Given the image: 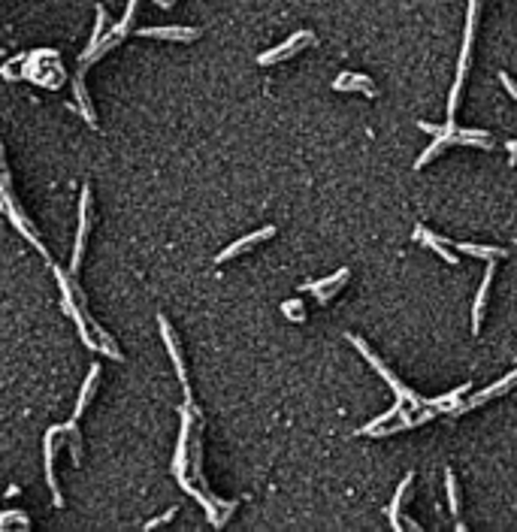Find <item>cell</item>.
<instances>
[{"label":"cell","instance_id":"cell-8","mask_svg":"<svg viewBox=\"0 0 517 532\" xmlns=\"http://www.w3.org/2000/svg\"><path fill=\"white\" fill-rule=\"evenodd\" d=\"M188 445H191V411H185V418H182V438H179L176 460H173V469H176V475H185V466H188Z\"/></svg>","mask_w":517,"mask_h":532},{"label":"cell","instance_id":"cell-13","mask_svg":"<svg viewBox=\"0 0 517 532\" xmlns=\"http://www.w3.org/2000/svg\"><path fill=\"white\" fill-rule=\"evenodd\" d=\"M345 278H348V266H342L339 272H333V276H327V278H321V281H308V285H303V290H312V294H321V290H327V287L342 285Z\"/></svg>","mask_w":517,"mask_h":532},{"label":"cell","instance_id":"cell-7","mask_svg":"<svg viewBox=\"0 0 517 532\" xmlns=\"http://www.w3.org/2000/svg\"><path fill=\"white\" fill-rule=\"evenodd\" d=\"M139 37H161V39H197L200 30L197 28H139Z\"/></svg>","mask_w":517,"mask_h":532},{"label":"cell","instance_id":"cell-10","mask_svg":"<svg viewBox=\"0 0 517 532\" xmlns=\"http://www.w3.org/2000/svg\"><path fill=\"white\" fill-rule=\"evenodd\" d=\"M490 278H493V263H487V269H484V285H481L478 299H475V312H472V330H475V336H478V330H481V314H484V303H487V287H490Z\"/></svg>","mask_w":517,"mask_h":532},{"label":"cell","instance_id":"cell-6","mask_svg":"<svg viewBox=\"0 0 517 532\" xmlns=\"http://www.w3.org/2000/svg\"><path fill=\"white\" fill-rule=\"evenodd\" d=\"M333 88H336V91H363L366 97H375L372 79L363 76V73H342V76L333 82Z\"/></svg>","mask_w":517,"mask_h":532},{"label":"cell","instance_id":"cell-20","mask_svg":"<svg viewBox=\"0 0 517 532\" xmlns=\"http://www.w3.org/2000/svg\"><path fill=\"white\" fill-rule=\"evenodd\" d=\"M173 517H176V508H170V511H166V514H161V517H155V520H148V523H146V529H155V526H161V523H166V520H173Z\"/></svg>","mask_w":517,"mask_h":532},{"label":"cell","instance_id":"cell-15","mask_svg":"<svg viewBox=\"0 0 517 532\" xmlns=\"http://www.w3.org/2000/svg\"><path fill=\"white\" fill-rule=\"evenodd\" d=\"M412 487V475H408L403 484H399V490H396V496H394V505L387 508V517H390V523H394V529H403V523H399V505H403V499H405V490Z\"/></svg>","mask_w":517,"mask_h":532},{"label":"cell","instance_id":"cell-16","mask_svg":"<svg viewBox=\"0 0 517 532\" xmlns=\"http://www.w3.org/2000/svg\"><path fill=\"white\" fill-rule=\"evenodd\" d=\"M76 100H79V106H82V112H85V118L91 127H97V121H94V112H91V100L85 94V85H82V76L76 79Z\"/></svg>","mask_w":517,"mask_h":532},{"label":"cell","instance_id":"cell-12","mask_svg":"<svg viewBox=\"0 0 517 532\" xmlns=\"http://www.w3.org/2000/svg\"><path fill=\"white\" fill-rule=\"evenodd\" d=\"M451 245V242H448ZM460 251H466V254H472V257H484V260H496V257H502L505 251L502 248H490V245H472V242H454Z\"/></svg>","mask_w":517,"mask_h":532},{"label":"cell","instance_id":"cell-4","mask_svg":"<svg viewBox=\"0 0 517 532\" xmlns=\"http://www.w3.org/2000/svg\"><path fill=\"white\" fill-rule=\"evenodd\" d=\"M272 233H275V227H270V224H266V227H261V230H254V233H248V236H243L239 242H233L230 248H224V251L218 254V263H227L230 257H236L239 251H248V248H252L254 242H261V239H270Z\"/></svg>","mask_w":517,"mask_h":532},{"label":"cell","instance_id":"cell-18","mask_svg":"<svg viewBox=\"0 0 517 532\" xmlns=\"http://www.w3.org/2000/svg\"><path fill=\"white\" fill-rule=\"evenodd\" d=\"M281 312H285L288 318H294V321H303V318H306V314H303V305H299L297 299H288V303L281 305Z\"/></svg>","mask_w":517,"mask_h":532},{"label":"cell","instance_id":"cell-11","mask_svg":"<svg viewBox=\"0 0 517 532\" xmlns=\"http://www.w3.org/2000/svg\"><path fill=\"white\" fill-rule=\"evenodd\" d=\"M414 239H423V245H430L432 251H436V254H441V257H445V260L451 263V266H457V257H454V251H448V248H445V242H448V239H439V236H432V233H430L427 227H418V230H414Z\"/></svg>","mask_w":517,"mask_h":532},{"label":"cell","instance_id":"cell-1","mask_svg":"<svg viewBox=\"0 0 517 532\" xmlns=\"http://www.w3.org/2000/svg\"><path fill=\"white\" fill-rule=\"evenodd\" d=\"M348 339H351V342H354L357 348H360V354H363V357H366V360H369V363L375 366V372H378V375H381V378H385V381H387V384H390V387H394V393H396L399 399H405V402H412V405H414V409H421V405H423V399H418V396H414V393H412V390H408V387L403 384V381H399V378L394 375V372H390V369H387V366H385V363H381V360H378V357H375V354L369 351V345H366V342H363V339H357V336H348Z\"/></svg>","mask_w":517,"mask_h":532},{"label":"cell","instance_id":"cell-17","mask_svg":"<svg viewBox=\"0 0 517 532\" xmlns=\"http://www.w3.org/2000/svg\"><path fill=\"white\" fill-rule=\"evenodd\" d=\"M445 481H448V499H451V511L460 514V502H457V481H454V472H451V469L445 472Z\"/></svg>","mask_w":517,"mask_h":532},{"label":"cell","instance_id":"cell-19","mask_svg":"<svg viewBox=\"0 0 517 532\" xmlns=\"http://www.w3.org/2000/svg\"><path fill=\"white\" fill-rule=\"evenodd\" d=\"M0 523H3V526H10V523H21V526H30V520L24 517V514H15V511H3V514H0Z\"/></svg>","mask_w":517,"mask_h":532},{"label":"cell","instance_id":"cell-2","mask_svg":"<svg viewBox=\"0 0 517 532\" xmlns=\"http://www.w3.org/2000/svg\"><path fill=\"white\" fill-rule=\"evenodd\" d=\"M312 39H315V37H312L308 30H297L294 37L288 39V43H281L279 48H272V52H263L261 57H257V64H275V61H281V57L299 52V46H303V43H312Z\"/></svg>","mask_w":517,"mask_h":532},{"label":"cell","instance_id":"cell-3","mask_svg":"<svg viewBox=\"0 0 517 532\" xmlns=\"http://www.w3.org/2000/svg\"><path fill=\"white\" fill-rule=\"evenodd\" d=\"M64 427H52L46 432V445H43V451H46V481H49V490L55 493V508H61L64 505V496H61V490H58V484H55V436L61 432Z\"/></svg>","mask_w":517,"mask_h":532},{"label":"cell","instance_id":"cell-14","mask_svg":"<svg viewBox=\"0 0 517 532\" xmlns=\"http://www.w3.org/2000/svg\"><path fill=\"white\" fill-rule=\"evenodd\" d=\"M97 378H100V366H94L91 369V375H88V381L82 384V393H79V402H76V411H73V418L79 420V414L85 411V405H88V399H91V393H94V384H97Z\"/></svg>","mask_w":517,"mask_h":532},{"label":"cell","instance_id":"cell-5","mask_svg":"<svg viewBox=\"0 0 517 532\" xmlns=\"http://www.w3.org/2000/svg\"><path fill=\"white\" fill-rule=\"evenodd\" d=\"M88 194L91 190L85 188L82 190V206H79V236H76V248H73V263H70V272H73V278H76V272H79V257H82V248H85V233H88Z\"/></svg>","mask_w":517,"mask_h":532},{"label":"cell","instance_id":"cell-21","mask_svg":"<svg viewBox=\"0 0 517 532\" xmlns=\"http://www.w3.org/2000/svg\"><path fill=\"white\" fill-rule=\"evenodd\" d=\"M173 3V0H157V6H170Z\"/></svg>","mask_w":517,"mask_h":532},{"label":"cell","instance_id":"cell-9","mask_svg":"<svg viewBox=\"0 0 517 532\" xmlns=\"http://www.w3.org/2000/svg\"><path fill=\"white\" fill-rule=\"evenodd\" d=\"M157 323H161V336H164V345H166V351H170L173 363H176V372H179V378L185 381V360H182V351H179V345H176V336H173V330H170V323H166V318H164V314H161V318H157Z\"/></svg>","mask_w":517,"mask_h":532}]
</instances>
